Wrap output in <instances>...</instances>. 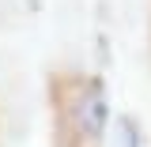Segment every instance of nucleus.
Here are the masks:
<instances>
[{
	"instance_id": "nucleus-1",
	"label": "nucleus",
	"mask_w": 151,
	"mask_h": 147,
	"mask_svg": "<svg viewBox=\"0 0 151 147\" xmlns=\"http://www.w3.org/2000/svg\"><path fill=\"white\" fill-rule=\"evenodd\" d=\"M106 117H110L106 91H102L98 83H91V87H87V94L76 102V125H79V132H83L87 140H98V136H102V128H106Z\"/></svg>"
},
{
	"instance_id": "nucleus-2",
	"label": "nucleus",
	"mask_w": 151,
	"mask_h": 147,
	"mask_svg": "<svg viewBox=\"0 0 151 147\" xmlns=\"http://www.w3.org/2000/svg\"><path fill=\"white\" fill-rule=\"evenodd\" d=\"M125 147H140V132L132 121H125Z\"/></svg>"
}]
</instances>
